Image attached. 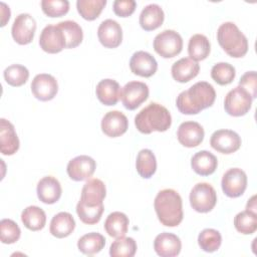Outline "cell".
Segmentation results:
<instances>
[{
    "label": "cell",
    "mask_w": 257,
    "mask_h": 257,
    "mask_svg": "<svg viewBox=\"0 0 257 257\" xmlns=\"http://www.w3.org/2000/svg\"><path fill=\"white\" fill-rule=\"evenodd\" d=\"M41 8L48 17H61L69 10V2L67 0H42Z\"/></svg>",
    "instance_id": "b9f144b4"
},
{
    "label": "cell",
    "mask_w": 257,
    "mask_h": 257,
    "mask_svg": "<svg viewBox=\"0 0 257 257\" xmlns=\"http://www.w3.org/2000/svg\"><path fill=\"white\" fill-rule=\"evenodd\" d=\"M252 100L253 98L250 93L238 85L226 94L224 99V108L229 115L242 116L250 110Z\"/></svg>",
    "instance_id": "52a82bcc"
},
{
    "label": "cell",
    "mask_w": 257,
    "mask_h": 257,
    "mask_svg": "<svg viewBox=\"0 0 257 257\" xmlns=\"http://www.w3.org/2000/svg\"><path fill=\"white\" fill-rule=\"evenodd\" d=\"M200 71V65L197 61L184 57L176 61L171 68L173 78L181 83H185L195 78Z\"/></svg>",
    "instance_id": "603a6c76"
},
{
    "label": "cell",
    "mask_w": 257,
    "mask_h": 257,
    "mask_svg": "<svg viewBox=\"0 0 257 257\" xmlns=\"http://www.w3.org/2000/svg\"><path fill=\"white\" fill-rule=\"evenodd\" d=\"M21 221L27 229L39 231L46 224V215L38 206H28L21 213Z\"/></svg>",
    "instance_id": "f1b7e54d"
},
{
    "label": "cell",
    "mask_w": 257,
    "mask_h": 257,
    "mask_svg": "<svg viewBox=\"0 0 257 257\" xmlns=\"http://www.w3.org/2000/svg\"><path fill=\"white\" fill-rule=\"evenodd\" d=\"M75 228V221L68 212H59L54 215L50 221L49 231L56 238H65L69 236Z\"/></svg>",
    "instance_id": "484cf974"
},
{
    "label": "cell",
    "mask_w": 257,
    "mask_h": 257,
    "mask_svg": "<svg viewBox=\"0 0 257 257\" xmlns=\"http://www.w3.org/2000/svg\"><path fill=\"white\" fill-rule=\"evenodd\" d=\"M137 242L132 237L116 238L110 245L109 255L111 257H133L137 252Z\"/></svg>",
    "instance_id": "836d02e7"
},
{
    "label": "cell",
    "mask_w": 257,
    "mask_h": 257,
    "mask_svg": "<svg viewBox=\"0 0 257 257\" xmlns=\"http://www.w3.org/2000/svg\"><path fill=\"white\" fill-rule=\"evenodd\" d=\"M21 230L11 219H2L0 222V239L4 244H13L19 240Z\"/></svg>",
    "instance_id": "60d3db41"
},
{
    "label": "cell",
    "mask_w": 257,
    "mask_h": 257,
    "mask_svg": "<svg viewBox=\"0 0 257 257\" xmlns=\"http://www.w3.org/2000/svg\"><path fill=\"white\" fill-rule=\"evenodd\" d=\"M165 19V13L160 5L152 3L147 5L140 14V25L146 31L159 28Z\"/></svg>",
    "instance_id": "d4e9b609"
},
{
    "label": "cell",
    "mask_w": 257,
    "mask_h": 257,
    "mask_svg": "<svg viewBox=\"0 0 257 257\" xmlns=\"http://www.w3.org/2000/svg\"><path fill=\"white\" fill-rule=\"evenodd\" d=\"M20 147L14 125L7 119H0V150L5 156L14 155Z\"/></svg>",
    "instance_id": "7402d4cb"
},
{
    "label": "cell",
    "mask_w": 257,
    "mask_h": 257,
    "mask_svg": "<svg viewBox=\"0 0 257 257\" xmlns=\"http://www.w3.org/2000/svg\"><path fill=\"white\" fill-rule=\"evenodd\" d=\"M95 169L96 163L91 157L80 155L68 162L66 172L71 180L80 182L89 179L93 175Z\"/></svg>",
    "instance_id": "5bb4252c"
},
{
    "label": "cell",
    "mask_w": 257,
    "mask_h": 257,
    "mask_svg": "<svg viewBox=\"0 0 257 257\" xmlns=\"http://www.w3.org/2000/svg\"><path fill=\"white\" fill-rule=\"evenodd\" d=\"M130 68L136 75L142 77H151L158 69V62L151 53L140 50L132 55L130 60Z\"/></svg>",
    "instance_id": "ac0fdd59"
},
{
    "label": "cell",
    "mask_w": 257,
    "mask_h": 257,
    "mask_svg": "<svg viewBox=\"0 0 257 257\" xmlns=\"http://www.w3.org/2000/svg\"><path fill=\"white\" fill-rule=\"evenodd\" d=\"M221 186L224 194L230 198H238L247 188L246 173L239 168L229 169L222 177Z\"/></svg>",
    "instance_id": "30bf717a"
},
{
    "label": "cell",
    "mask_w": 257,
    "mask_h": 257,
    "mask_svg": "<svg viewBox=\"0 0 257 257\" xmlns=\"http://www.w3.org/2000/svg\"><path fill=\"white\" fill-rule=\"evenodd\" d=\"M218 166L217 158L208 151H200L196 153L191 160L193 171L200 176L212 175Z\"/></svg>",
    "instance_id": "4316f807"
},
{
    "label": "cell",
    "mask_w": 257,
    "mask_h": 257,
    "mask_svg": "<svg viewBox=\"0 0 257 257\" xmlns=\"http://www.w3.org/2000/svg\"><path fill=\"white\" fill-rule=\"evenodd\" d=\"M31 91L41 101L51 100L58 91L57 80L51 74L39 73L34 76L31 82Z\"/></svg>",
    "instance_id": "4fadbf2b"
},
{
    "label": "cell",
    "mask_w": 257,
    "mask_h": 257,
    "mask_svg": "<svg viewBox=\"0 0 257 257\" xmlns=\"http://www.w3.org/2000/svg\"><path fill=\"white\" fill-rule=\"evenodd\" d=\"M191 207L199 213H208L214 209L217 203L215 189L208 183L196 184L190 193Z\"/></svg>",
    "instance_id": "8992f818"
},
{
    "label": "cell",
    "mask_w": 257,
    "mask_h": 257,
    "mask_svg": "<svg viewBox=\"0 0 257 257\" xmlns=\"http://www.w3.org/2000/svg\"><path fill=\"white\" fill-rule=\"evenodd\" d=\"M137 7V2L135 0H115L112 4L113 12L119 17L131 16Z\"/></svg>",
    "instance_id": "ee69618b"
},
{
    "label": "cell",
    "mask_w": 257,
    "mask_h": 257,
    "mask_svg": "<svg viewBox=\"0 0 257 257\" xmlns=\"http://www.w3.org/2000/svg\"><path fill=\"white\" fill-rule=\"evenodd\" d=\"M105 195L106 189L104 183L96 178L89 179L82 187L81 197L78 202L89 207L99 206L103 204Z\"/></svg>",
    "instance_id": "2e32d148"
},
{
    "label": "cell",
    "mask_w": 257,
    "mask_h": 257,
    "mask_svg": "<svg viewBox=\"0 0 257 257\" xmlns=\"http://www.w3.org/2000/svg\"><path fill=\"white\" fill-rule=\"evenodd\" d=\"M234 226L241 234H253L257 230V214L249 210L238 213L234 218Z\"/></svg>",
    "instance_id": "d590c367"
},
{
    "label": "cell",
    "mask_w": 257,
    "mask_h": 257,
    "mask_svg": "<svg viewBox=\"0 0 257 257\" xmlns=\"http://www.w3.org/2000/svg\"><path fill=\"white\" fill-rule=\"evenodd\" d=\"M105 245L104 237L96 232L87 233L77 241L78 250L85 255H94L100 252Z\"/></svg>",
    "instance_id": "1f68e13d"
},
{
    "label": "cell",
    "mask_w": 257,
    "mask_h": 257,
    "mask_svg": "<svg viewBox=\"0 0 257 257\" xmlns=\"http://www.w3.org/2000/svg\"><path fill=\"white\" fill-rule=\"evenodd\" d=\"M256 196L254 195V196H252L251 197V199L247 202V205H246V210H249V211H251V212H254V213H256Z\"/></svg>",
    "instance_id": "bcb514c9"
},
{
    "label": "cell",
    "mask_w": 257,
    "mask_h": 257,
    "mask_svg": "<svg viewBox=\"0 0 257 257\" xmlns=\"http://www.w3.org/2000/svg\"><path fill=\"white\" fill-rule=\"evenodd\" d=\"M211 51L209 39L203 34H194L188 43V53L191 59L201 61L206 59Z\"/></svg>",
    "instance_id": "f546056e"
},
{
    "label": "cell",
    "mask_w": 257,
    "mask_h": 257,
    "mask_svg": "<svg viewBox=\"0 0 257 257\" xmlns=\"http://www.w3.org/2000/svg\"><path fill=\"white\" fill-rule=\"evenodd\" d=\"M36 192L38 199L42 203L50 205L56 203L60 199L62 189L59 181L56 178L46 176L38 182Z\"/></svg>",
    "instance_id": "44dd1931"
},
{
    "label": "cell",
    "mask_w": 257,
    "mask_h": 257,
    "mask_svg": "<svg viewBox=\"0 0 257 257\" xmlns=\"http://www.w3.org/2000/svg\"><path fill=\"white\" fill-rule=\"evenodd\" d=\"M36 31V21L28 13H21L16 16L12 28L11 34L15 42L20 45H26L32 42Z\"/></svg>",
    "instance_id": "9c48e42d"
},
{
    "label": "cell",
    "mask_w": 257,
    "mask_h": 257,
    "mask_svg": "<svg viewBox=\"0 0 257 257\" xmlns=\"http://www.w3.org/2000/svg\"><path fill=\"white\" fill-rule=\"evenodd\" d=\"M100 125L104 135L109 138H117L127 131L128 120L121 111L111 110L103 115Z\"/></svg>",
    "instance_id": "d6986e66"
},
{
    "label": "cell",
    "mask_w": 257,
    "mask_h": 257,
    "mask_svg": "<svg viewBox=\"0 0 257 257\" xmlns=\"http://www.w3.org/2000/svg\"><path fill=\"white\" fill-rule=\"evenodd\" d=\"M216 91L207 81H199L189 89L182 91L176 99V105L183 114H197L213 105Z\"/></svg>",
    "instance_id": "6da1fadb"
},
{
    "label": "cell",
    "mask_w": 257,
    "mask_h": 257,
    "mask_svg": "<svg viewBox=\"0 0 257 257\" xmlns=\"http://www.w3.org/2000/svg\"><path fill=\"white\" fill-rule=\"evenodd\" d=\"M256 71H247L245 72L240 80H239V86L246 89L251 97L254 99L257 97V80H256Z\"/></svg>",
    "instance_id": "7bdbcfd3"
},
{
    "label": "cell",
    "mask_w": 257,
    "mask_h": 257,
    "mask_svg": "<svg viewBox=\"0 0 257 257\" xmlns=\"http://www.w3.org/2000/svg\"><path fill=\"white\" fill-rule=\"evenodd\" d=\"M0 6H1V26H5L7 21L10 19V9L9 7L4 3V2H1L0 3Z\"/></svg>",
    "instance_id": "f6af8a7d"
},
{
    "label": "cell",
    "mask_w": 257,
    "mask_h": 257,
    "mask_svg": "<svg viewBox=\"0 0 257 257\" xmlns=\"http://www.w3.org/2000/svg\"><path fill=\"white\" fill-rule=\"evenodd\" d=\"M136 169L138 174L144 179H150L153 177L157 170V160L151 150L143 149L138 153Z\"/></svg>",
    "instance_id": "4dcf8cb0"
},
{
    "label": "cell",
    "mask_w": 257,
    "mask_h": 257,
    "mask_svg": "<svg viewBox=\"0 0 257 257\" xmlns=\"http://www.w3.org/2000/svg\"><path fill=\"white\" fill-rule=\"evenodd\" d=\"M149 86L142 81H130L120 89V100L128 110H134L149 97Z\"/></svg>",
    "instance_id": "ba28073f"
},
{
    "label": "cell",
    "mask_w": 257,
    "mask_h": 257,
    "mask_svg": "<svg viewBox=\"0 0 257 257\" xmlns=\"http://www.w3.org/2000/svg\"><path fill=\"white\" fill-rule=\"evenodd\" d=\"M97 37L104 47L116 48L122 41L121 26L113 19H106L99 24Z\"/></svg>",
    "instance_id": "e0dca14e"
},
{
    "label": "cell",
    "mask_w": 257,
    "mask_h": 257,
    "mask_svg": "<svg viewBox=\"0 0 257 257\" xmlns=\"http://www.w3.org/2000/svg\"><path fill=\"white\" fill-rule=\"evenodd\" d=\"M130 220L127 216L122 212H112L110 213L104 222L105 232L113 238L123 237L128 230Z\"/></svg>",
    "instance_id": "83f0119b"
},
{
    "label": "cell",
    "mask_w": 257,
    "mask_h": 257,
    "mask_svg": "<svg viewBox=\"0 0 257 257\" xmlns=\"http://www.w3.org/2000/svg\"><path fill=\"white\" fill-rule=\"evenodd\" d=\"M236 75V70L233 65L228 62H218L211 69L212 79L220 85L231 83Z\"/></svg>",
    "instance_id": "74e56055"
},
{
    "label": "cell",
    "mask_w": 257,
    "mask_h": 257,
    "mask_svg": "<svg viewBox=\"0 0 257 257\" xmlns=\"http://www.w3.org/2000/svg\"><path fill=\"white\" fill-rule=\"evenodd\" d=\"M242 141L240 136L232 130H218L214 132L210 139L211 147L225 155H230L238 151Z\"/></svg>",
    "instance_id": "7c38bea8"
},
{
    "label": "cell",
    "mask_w": 257,
    "mask_h": 257,
    "mask_svg": "<svg viewBox=\"0 0 257 257\" xmlns=\"http://www.w3.org/2000/svg\"><path fill=\"white\" fill-rule=\"evenodd\" d=\"M200 248L208 253L217 251L222 244V236L219 231L212 228L204 229L198 236Z\"/></svg>",
    "instance_id": "8d00e7d4"
},
{
    "label": "cell",
    "mask_w": 257,
    "mask_h": 257,
    "mask_svg": "<svg viewBox=\"0 0 257 257\" xmlns=\"http://www.w3.org/2000/svg\"><path fill=\"white\" fill-rule=\"evenodd\" d=\"M217 40L222 49L231 57H243L248 51V40L234 22H224L217 30Z\"/></svg>",
    "instance_id": "277c9868"
},
{
    "label": "cell",
    "mask_w": 257,
    "mask_h": 257,
    "mask_svg": "<svg viewBox=\"0 0 257 257\" xmlns=\"http://www.w3.org/2000/svg\"><path fill=\"white\" fill-rule=\"evenodd\" d=\"M159 221L167 227H176L183 220V202L180 194L173 189L160 191L154 201Z\"/></svg>",
    "instance_id": "7a4b0ae2"
},
{
    "label": "cell",
    "mask_w": 257,
    "mask_h": 257,
    "mask_svg": "<svg viewBox=\"0 0 257 257\" xmlns=\"http://www.w3.org/2000/svg\"><path fill=\"white\" fill-rule=\"evenodd\" d=\"M103 211V204L95 207H89L78 202L76 205V213L78 215V218L82 223L87 225H94L98 223L101 219Z\"/></svg>",
    "instance_id": "ab89813d"
},
{
    "label": "cell",
    "mask_w": 257,
    "mask_h": 257,
    "mask_svg": "<svg viewBox=\"0 0 257 257\" xmlns=\"http://www.w3.org/2000/svg\"><path fill=\"white\" fill-rule=\"evenodd\" d=\"M120 86L114 79L105 78L100 80L95 88V93L98 100L107 106L117 103L120 96Z\"/></svg>",
    "instance_id": "cb8c5ba5"
},
{
    "label": "cell",
    "mask_w": 257,
    "mask_h": 257,
    "mask_svg": "<svg viewBox=\"0 0 257 257\" xmlns=\"http://www.w3.org/2000/svg\"><path fill=\"white\" fill-rule=\"evenodd\" d=\"M204 136V128L197 121H184L177 131L179 143L186 148L198 147L203 142Z\"/></svg>",
    "instance_id": "9a60e30c"
},
{
    "label": "cell",
    "mask_w": 257,
    "mask_h": 257,
    "mask_svg": "<svg viewBox=\"0 0 257 257\" xmlns=\"http://www.w3.org/2000/svg\"><path fill=\"white\" fill-rule=\"evenodd\" d=\"M39 45L47 53H58L66 48V40L60 27L56 24L45 26L39 36Z\"/></svg>",
    "instance_id": "8fae6325"
},
{
    "label": "cell",
    "mask_w": 257,
    "mask_h": 257,
    "mask_svg": "<svg viewBox=\"0 0 257 257\" xmlns=\"http://www.w3.org/2000/svg\"><path fill=\"white\" fill-rule=\"evenodd\" d=\"M154 249L161 257H175L181 252L182 242L177 235L164 232L155 238Z\"/></svg>",
    "instance_id": "ffe728a7"
},
{
    "label": "cell",
    "mask_w": 257,
    "mask_h": 257,
    "mask_svg": "<svg viewBox=\"0 0 257 257\" xmlns=\"http://www.w3.org/2000/svg\"><path fill=\"white\" fill-rule=\"evenodd\" d=\"M106 5V0H77L76 8L80 16L88 21L96 19L104 6Z\"/></svg>",
    "instance_id": "e575fe53"
},
{
    "label": "cell",
    "mask_w": 257,
    "mask_h": 257,
    "mask_svg": "<svg viewBox=\"0 0 257 257\" xmlns=\"http://www.w3.org/2000/svg\"><path fill=\"white\" fill-rule=\"evenodd\" d=\"M135 124L137 130L145 135L153 132L162 133L170 128L172 116L164 105L151 102L135 116Z\"/></svg>",
    "instance_id": "3957f363"
},
{
    "label": "cell",
    "mask_w": 257,
    "mask_h": 257,
    "mask_svg": "<svg viewBox=\"0 0 257 257\" xmlns=\"http://www.w3.org/2000/svg\"><path fill=\"white\" fill-rule=\"evenodd\" d=\"M3 75L9 85L18 87L26 83L29 78V71L24 65L12 64L5 68Z\"/></svg>",
    "instance_id": "f35d334b"
},
{
    "label": "cell",
    "mask_w": 257,
    "mask_h": 257,
    "mask_svg": "<svg viewBox=\"0 0 257 257\" xmlns=\"http://www.w3.org/2000/svg\"><path fill=\"white\" fill-rule=\"evenodd\" d=\"M57 25L62 30L65 40L66 48L77 47L83 39V32L80 25L72 20H65L57 23Z\"/></svg>",
    "instance_id": "d6a6232c"
},
{
    "label": "cell",
    "mask_w": 257,
    "mask_h": 257,
    "mask_svg": "<svg viewBox=\"0 0 257 257\" xmlns=\"http://www.w3.org/2000/svg\"><path fill=\"white\" fill-rule=\"evenodd\" d=\"M153 45L155 51L160 56L172 58L181 53L183 49V39L177 31L166 29L156 35Z\"/></svg>",
    "instance_id": "5b68a950"
}]
</instances>
